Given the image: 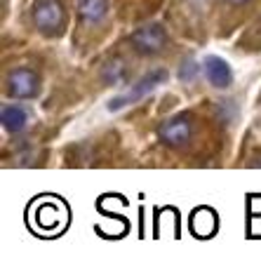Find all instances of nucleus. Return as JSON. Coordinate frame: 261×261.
<instances>
[{"instance_id":"6","label":"nucleus","mask_w":261,"mask_h":261,"mask_svg":"<svg viewBox=\"0 0 261 261\" xmlns=\"http://www.w3.org/2000/svg\"><path fill=\"white\" fill-rule=\"evenodd\" d=\"M202 68H205L207 80H210L214 87H219V90H226V87L233 83L231 66H228V61L221 59V57H217V55L205 57V61H202Z\"/></svg>"},{"instance_id":"9","label":"nucleus","mask_w":261,"mask_h":261,"mask_svg":"<svg viewBox=\"0 0 261 261\" xmlns=\"http://www.w3.org/2000/svg\"><path fill=\"white\" fill-rule=\"evenodd\" d=\"M191 226H193V233H198L200 238H207L217 226V217H214L212 210H200V212L193 214V224Z\"/></svg>"},{"instance_id":"3","label":"nucleus","mask_w":261,"mask_h":261,"mask_svg":"<svg viewBox=\"0 0 261 261\" xmlns=\"http://www.w3.org/2000/svg\"><path fill=\"white\" fill-rule=\"evenodd\" d=\"M129 43L141 55H158L167 43V33L160 24H146L129 36Z\"/></svg>"},{"instance_id":"8","label":"nucleus","mask_w":261,"mask_h":261,"mask_svg":"<svg viewBox=\"0 0 261 261\" xmlns=\"http://www.w3.org/2000/svg\"><path fill=\"white\" fill-rule=\"evenodd\" d=\"M106 10H109L106 0H80L78 3V14L85 21H99L106 14Z\"/></svg>"},{"instance_id":"2","label":"nucleus","mask_w":261,"mask_h":261,"mask_svg":"<svg viewBox=\"0 0 261 261\" xmlns=\"http://www.w3.org/2000/svg\"><path fill=\"white\" fill-rule=\"evenodd\" d=\"M165 80H167V71H163V68H160V71L146 73L144 78H141L129 92L118 94V97L111 99V101H109V111H120V109H125V106H129V103L139 101V99H144L146 94H151V92L155 90L158 85H163Z\"/></svg>"},{"instance_id":"7","label":"nucleus","mask_w":261,"mask_h":261,"mask_svg":"<svg viewBox=\"0 0 261 261\" xmlns=\"http://www.w3.org/2000/svg\"><path fill=\"white\" fill-rule=\"evenodd\" d=\"M0 122H3V129H5V132L14 134L26 127L29 116H26V111L21 109V106H3V111H0Z\"/></svg>"},{"instance_id":"10","label":"nucleus","mask_w":261,"mask_h":261,"mask_svg":"<svg viewBox=\"0 0 261 261\" xmlns=\"http://www.w3.org/2000/svg\"><path fill=\"white\" fill-rule=\"evenodd\" d=\"M191 73H198V66H195L193 61H186V68H184V73H179V78L189 80V78H191Z\"/></svg>"},{"instance_id":"5","label":"nucleus","mask_w":261,"mask_h":261,"mask_svg":"<svg viewBox=\"0 0 261 261\" xmlns=\"http://www.w3.org/2000/svg\"><path fill=\"white\" fill-rule=\"evenodd\" d=\"M193 134V127H191V120L186 116L179 118H170L165 120L158 129V137L165 146H172V148H179V146H186Z\"/></svg>"},{"instance_id":"1","label":"nucleus","mask_w":261,"mask_h":261,"mask_svg":"<svg viewBox=\"0 0 261 261\" xmlns=\"http://www.w3.org/2000/svg\"><path fill=\"white\" fill-rule=\"evenodd\" d=\"M31 17H33V24L43 31V33H47V36L61 33V29L66 24L64 7H61L59 0H36Z\"/></svg>"},{"instance_id":"11","label":"nucleus","mask_w":261,"mask_h":261,"mask_svg":"<svg viewBox=\"0 0 261 261\" xmlns=\"http://www.w3.org/2000/svg\"><path fill=\"white\" fill-rule=\"evenodd\" d=\"M231 3H247V0H231Z\"/></svg>"},{"instance_id":"4","label":"nucleus","mask_w":261,"mask_h":261,"mask_svg":"<svg viewBox=\"0 0 261 261\" xmlns=\"http://www.w3.org/2000/svg\"><path fill=\"white\" fill-rule=\"evenodd\" d=\"M5 90L12 99H33L40 92V80L31 68H14L7 75Z\"/></svg>"}]
</instances>
